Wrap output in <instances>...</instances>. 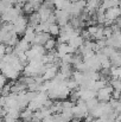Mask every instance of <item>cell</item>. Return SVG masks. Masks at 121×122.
Returning a JSON list of instances; mask_svg holds the SVG:
<instances>
[{
  "instance_id": "6da1fadb",
  "label": "cell",
  "mask_w": 121,
  "mask_h": 122,
  "mask_svg": "<svg viewBox=\"0 0 121 122\" xmlns=\"http://www.w3.org/2000/svg\"><path fill=\"white\" fill-rule=\"evenodd\" d=\"M112 92H113V88L109 84H107L96 91V98L99 102H108L112 98Z\"/></svg>"
},
{
  "instance_id": "7a4b0ae2",
  "label": "cell",
  "mask_w": 121,
  "mask_h": 122,
  "mask_svg": "<svg viewBox=\"0 0 121 122\" xmlns=\"http://www.w3.org/2000/svg\"><path fill=\"white\" fill-rule=\"evenodd\" d=\"M55 17H56V21H58V26L62 27L64 25H67L70 20V14L67 11H59V10H55L53 12Z\"/></svg>"
},
{
  "instance_id": "3957f363",
  "label": "cell",
  "mask_w": 121,
  "mask_h": 122,
  "mask_svg": "<svg viewBox=\"0 0 121 122\" xmlns=\"http://www.w3.org/2000/svg\"><path fill=\"white\" fill-rule=\"evenodd\" d=\"M1 74H2L6 78H10V80L14 81V80H17V78L19 77V74H20V72H18L17 70H14L10 64H6V63H5V65H4L2 69H1Z\"/></svg>"
},
{
  "instance_id": "277c9868",
  "label": "cell",
  "mask_w": 121,
  "mask_h": 122,
  "mask_svg": "<svg viewBox=\"0 0 121 122\" xmlns=\"http://www.w3.org/2000/svg\"><path fill=\"white\" fill-rule=\"evenodd\" d=\"M57 72H58V65L52 64V65H50L49 68H46V70L44 71V74L42 75V77H43L44 82L51 81V80H53V78L56 77Z\"/></svg>"
},
{
  "instance_id": "5b68a950",
  "label": "cell",
  "mask_w": 121,
  "mask_h": 122,
  "mask_svg": "<svg viewBox=\"0 0 121 122\" xmlns=\"http://www.w3.org/2000/svg\"><path fill=\"white\" fill-rule=\"evenodd\" d=\"M120 12L121 11H120V7H119V6L110 7V8H108V10L105 11V18L108 19V20L114 21V20H116V19L120 17Z\"/></svg>"
},
{
  "instance_id": "8992f818",
  "label": "cell",
  "mask_w": 121,
  "mask_h": 122,
  "mask_svg": "<svg viewBox=\"0 0 121 122\" xmlns=\"http://www.w3.org/2000/svg\"><path fill=\"white\" fill-rule=\"evenodd\" d=\"M36 12H37L38 15H39L40 21H46L47 18H49V15L52 13V8H49V7H46V6H44V5H40L39 8H38Z\"/></svg>"
},
{
  "instance_id": "52a82bcc",
  "label": "cell",
  "mask_w": 121,
  "mask_h": 122,
  "mask_svg": "<svg viewBox=\"0 0 121 122\" xmlns=\"http://www.w3.org/2000/svg\"><path fill=\"white\" fill-rule=\"evenodd\" d=\"M51 36L49 33H45V32H42V33H36L35 35V39H33V43L32 45H44V43L47 41Z\"/></svg>"
},
{
  "instance_id": "ba28073f",
  "label": "cell",
  "mask_w": 121,
  "mask_h": 122,
  "mask_svg": "<svg viewBox=\"0 0 121 122\" xmlns=\"http://www.w3.org/2000/svg\"><path fill=\"white\" fill-rule=\"evenodd\" d=\"M83 43H84V41H83V38L81 37L80 35H77V36H73L70 39H69V41H68V45L69 46H71L73 49H79L81 45H83Z\"/></svg>"
},
{
  "instance_id": "9c48e42d",
  "label": "cell",
  "mask_w": 121,
  "mask_h": 122,
  "mask_svg": "<svg viewBox=\"0 0 121 122\" xmlns=\"http://www.w3.org/2000/svg\"><path fill=\"white\" fill-rule=\"evenodd\" d=\"M109 61H110V64L112 66H115V68H119L121 65V56L119 50H115L114 53L109 57Z\"/></svg>"
},
{
  "instance_id": "30bf717a",
  "label": "cell",
  "mask_w": 121,
  "mask_h": 122,
  "mask_svg": "<svg viewBox=\"0 0 121 122\" xmlns=\"http://www.w3.org/2000/svg\"><path fill=\"white\" fill-rule=\"evenodd\" d=\"M35 35H36L35 29H32V27L27 26V27H26V30H25V32H24V39L27 41V43H30V45H32L33 39H35Z\"/></svg>"
},
{
  "instance_id": "8fae6325",
  "label": "cell",
  "mask_w": 121,
  "mask_h": 122,
  "mask_svg": "<svg viewBox=\"0 0 121 122\" xmlns=\"http://www.w3.org/2000/svg\"><path fill=\"white\" fill-rule=\"evenodd\" d=\"M56 45H57V41H55L52 37H50L47 41L44 43V45H43V47H44V50L45 51H53L55 49H56Z\"/></svg>"
},
{
  "instance_id": "7c38bea8",
  "label": "cell",
  "mask_w": 121,
  "mask_h": 122,
  "mask_svg": "<svg viewBox=\"0 0 121 122\" xmlns=\"http://www.w3.org/2000/svg\"><path fill=\"white\" fill-rule=\"evenodd\" d=\"M32 114H33V112H31L30 109L25 108V109H23L20 112L19 117H21V120L24 122H29V121H31V119H32Z\"/></svg>"
},
{
  "instance_id": "4fadbf2b",
  "label": "cell",
  "mask_w": 121,
  "mask_h": 122,
  "mask_svg": "<svg viewBox=\"0 0 121 122\" xmlns=\"http://www.w3.org/2000/svg\"><path fill=\"white\" fill-rule=\"evenodd\" d=\"M109 77H112V80H120L121 77V68H115V66H110L109 69Z\"/></svg>"
},
{
  "instance_id": "5bb4252c",
  "label": "cell",
  "mask_w": 121,
  "mask_h": 122,
  "mask_svg": "<svg viewBox=\"0 0 121 122\" xmlns=\"http://www.w3.org/2000/svg\"><path fill=\"white\" fill-rule=\"evenodd\" d=\"M59 32H61V27L57 25V23H56V24H51V25L49 26V31H47V33H49L50 36H52V37L59 36Z\"/></svg>"
},
{
  "instance_id": "9a60e30c",
  "label": "cell",
  "mask_w": 121,
  "mask_h": 122,
  "mask_svg": "<svg viewBox=\"0 0 121 122\" xmlns=\"http://www.w3.org/2000/svg\"><path fill=\"white\" fill-rule=\"evenodd\" d=\"M97 104H99V101H97V98H96V97H94V98H90V100L85 101V107H87L88 112L94 110V109L97 107Z\"/></svg>"
},
{
  "instance_id": "2e32d148",
  "label": "cell",
  "mask_w": 121,
  "mask_h": 122,
  "mask_svg": "<svg viewBox=\"0 0 121 122\" xmlns=\"http://www.w3.org/2000/svg\"><path fill=\"white\" fill-rule=\"evenodd\" d=\"M21 12H23V13H25V14H29V15H30L31 13H33V12H36V11H35V8H33L32 4H30V2H25V4L23 5Z\"/></svg>"
},
{
  "instance_id": "e0dca14e",
  "label": "cell",
  "mask_w": 121,
  "mask_h": 122,
  "mask_svg": "<svg viewBox=\"0 0 121 122\" xmlns=\"http://www.w3.org/2000/svg\"><path fill=\"white\" fill-rule=\"evenodd\" d=\"M18 41H19L18 36H17V35H13V36H12V37H11V38H10L8 41L5 43V45H6V46H11V47H14V46H16V45L18 44Z\"/></svg>"
},
{
  "instance_id": "ac0fdd59",
  "label": "cell",
  "mask_w": 121,
  "mask_h": 122,
  "mask_svg": "<svg viewBox=\"0 0 121 122\" xmlns=\"http://www.w3.org/2000/svg\"><path fill=\"white\" fill-rule=\"evenodd\" d=\"M103 38H109L112 37L113 35V30H112V26H103Z\"/></svg>"
},
{
  "instance_id": "d6986e66",
  "label": "cell",
  "mask_w": 121,
  "mask_h": 122,
  "mask_svg": "<svg viewBox=\"0 0 121 122\" xmlns=\"http://www.w3.org/2000/svg\"><path fill=\"white\" fill-rule=\"evenodd\" d=\"M109 85L113 88V90H118V91H120V89H121V82H120V80H112Z\"/></svg>"
},
{
  "instance_id": "ffe728a7",
  "label": "cell",
  "mask_w": 121,
  "mask_h": 122,
  "mask_svg": "<svg viewBox=\"0 0 121 122\" xmlns=\"http://www.w3.org/2000/svg\"><path fill=\"white\" fill-rule=\"evenodd\" d=\"M99 25H93V26H88V29H87V31H88V33L90 35V37H93L95 33H96V31L99 30Z\"/></svg>"
},
{
  "instance_id": "44dd1931",
  "label": "cell",
  "mask_w": 121,
  "mask_h": 122,
  "mask_svg": "<svg viewBox=\"0 0 121 122\" xmlns=\"http://www.w3.org/2000/svg\"><path fill=\"white\" fill-rule=\"evenodd\" d=\"M6 80H7V78L0 72V86H4V85L6 84Z\"/></svg>"
},
{
  "instance_id": "7402d4cb",
  "label": "cell",
  "mask_w": 121,
  "mask_h": 122,
  "mask_svg": "<svg viewBox=\"0 0 121 122\" xmlns=\"http://www.w3.org/2000/svg\"><path fill=\"white\" fill-rule=\"evenodd\" d=\"M91 122H101V120H100V119H93Z\"/></svg>"
},
{
  "instance_id": "603a6c76",
  "label": "cell",
  "mask_w": 121,
  "mask_h": 122,
  "mask_svg": "<svg viewBox=\"0 0 121 122\" xmlns=\"http://www.w3.org/2000/svg\"><path fill=\"white\" fill-rule=\"evenodd\" d=\"M76 1H79V0H70V2H76Z\"/></svg>"
}]
</instances>
